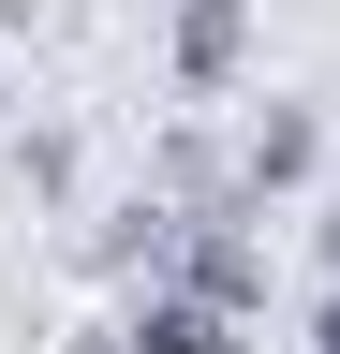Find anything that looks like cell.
<instances>
[{
	"mask_svg": "<svg viewBox=\"0 0 340 354\" xmlns=\"http://www.w3.org/2000/svg\"><path fill=\"white\" fill-rule=\"evenodd\" d=\"M148 15H163V74H178V104H222V88L251 74V44H267L251 0H148Z\"/></svg>",
	"mask_w": 340,
	"mask_h": 354,
	"instance_id": "cell-1",
	"label": "cell"
},
{
	"mask_svg": "<svg viewBox=\"0 0 340 354\" xmlns=\"http://www.w3.org/2000/svg\"><path fill=\"white\" fill-rule=\"evenodd\" d=\"M178 221H193V207L148 177V192H118L89 236H74V266H89V281H163V266H178Z\"/></svg>",
	"mask_w": 340,
	"mask_h": 354,
	"instance_id": "cell-2",
	"label": "cell"
},
{
	"mask_svg": "<svg viewBox=\"0 0 340 354\" xmlns=\"http://www.w3.org/2000/svg\"><path fill=\"white\" fill-rule=\"evenodd\" d=\"M118 354H237V310H207L193 281H118Z\"/></svg>",
	"mask_w": 340,
	"mask_h": 354,
	"instance_id": "cell-3",
	"label": "cell"
},
{
	"mask_svg": "<svg viewBox=\"0 0 340 354\" xmlns=\"http://www.w3.org/2000/svg\"><path fill=\"white\" fill-rule=\"evenodd\" d=\"M311 177H325V118H311V104H251V118H237V192H251V207L311 192Z\"/></svg>",
	"mask_w": 340,
	"mask_h": 354,
	"instance_id": "cell-4",
	"label": "cell"
},
{
	"mask_svg": "<svg viewBox=\"0 0 340 354\" xmlns=\"http://www.w3.org/2000/svg\"><path fill=\"white\" fill-rule=\"evenodd\" d=\"M0 177H15V192H30V207H45V221H60L74 192H89V148H74V133H60V118H45V133H0Z\"/></svg>",
	"mask_w": 340,
	"mask_h": 354,
	"instance_id": "cell-5",
	"label": "cell"
},
{
	"mask_svg": "<svg viewBox=\"0 0 340 354\" xmlns=\"http://www.w3.org/2000/svg\"><path fill=\"white\" fill-rule=\"evenodd\" d=\"M311 354H340V281H325V310H311Z\"/></svg>",
	"mask_w": 340,
	"mask_h": 354,
	"instance_id": "cell-6",
	"label": "cell"
},
{
	"mask_svg": "<svg viewBox=\"0 0 340 354\" xmlns=\"http://www.w3.org/2000/svg\"><path fill=\"white\" fill-rule=\"evenodd\" d=\"M60 354H118V325H89V339H60Z\"/></svg>",
	"mask_w": 340,
	"mask_h": 354,
	"instance_id": "cell-7",
	"label": "cell"
},
{
	"mask_svg": "<svg viewBox=\"0 0 340 354\" xmlns=\"http://www.w3.org/2000/svg\"><path fill=\"white\" fill-rule=\"evenodd\" d=\"M0 133H15V74H0Z\"/></svg>",
	"mask_w": 340,
	"mask_h": 354,
	"instance_id": "cell-8",
	"label": "cell"
},
{
	"mask_svg": "<svg viewBox=\"0 0 340 354\" xmlns=\"http://www.w3.org/2000/svg\"><path fill=\"white\" fill-rule=\"evenodd\" d=\"M325 281H340V221H325Z\"/></svg>",
	"mask_w": 340,
	"mask_h": 354,
	"instance_id": "cell-9",
	"label": "cell"
}]
</instances>
